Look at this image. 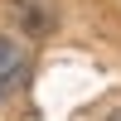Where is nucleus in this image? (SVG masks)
I'll list each match as a JSON object with an SVG mask.
<instances>
[{
  "label": "nucleus",
  "mask_w": 121,
  "mask_h": 121,
  "mask_svg": "<svg viewBox=\"0 0 121 121\" xmlns=\"http://www.w3.org/2000/svg\"><path fill=\"white\" fill-rule=\"evenodd\" d=\"M24 73H29V53H24V44H19V39H10V34H0V102L24 82Z\"/></svg>",
  "instance_id": "1"
},
{
  "label": "nucleus",
  "mask_w": 121,
  "mask_h": 121,
  "mask_svg": "<svg viewBox=\"0 0 121 121\" xmlns=\"http://www.w3.org/2000/svg\"><path fill=\"white\" fill-rule=\"evenodd\" d=\"M107 121H121V107H116V112H112V116H107Z\"/></svg>",
  "instance_id": "2"
}]
</instances>
